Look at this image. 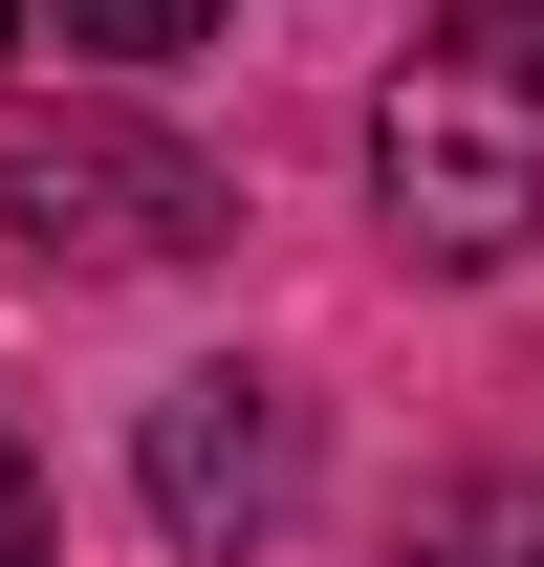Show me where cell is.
Returning a JSON list of instances; mask_svg holds the SVG:
<instances>
[{"instance_id":"8992f818","label":"cell","mask_w":544,"mask_h":567,"mask_svg":"<svg viewBox=\"0 0 544 567\" xmlns=\"http://www.w3.org/2000/svg\"><path fill=\"white\" fill-rule=\"evenodd\" d=\"M458 66H479V87H523V110H544V0H458Z\"/></svg>"},{"instance_id":"5b68a950","label":"cell","mask_w":544,"mask_h":567,"mask_svg":"<svg viewBox=\"0 0 544 567\" xmlns=\"http://www.w3.org/2000/svg\"><path fill=\"white\" fill-rule=\"evenodd\" d=\"M414 546H436V567H544V502H523V481H479V502H436Z\"/></svg>"},{"instance_id":"ba28073f","label":"cell","mask_w":544,"mask_h":567,"mask_svg":"<svg viewBox=\"0 0 544 567\" xmlns=\"http://www.w3.org/2000/svg\"><path fill=\"white\" fill-rule=\"evenodd\" d=\"M0 44H22V0H0Z\"/></svg>"},{"instance_id":"277c9868","label":"cell","mask_w":544,"mask_h":567,"mask_svg":"<svg viewBox=\"0 0 544 567\" xmlns=\"http://www.w3.org/2000/svg\"><path fill=\"white\" fill-rule=\"evenodd\" d=\"M22 22H66L87 66H175V44H197L218 0H22Z\"/></svg>"},{"instance_id":"6da1fadb","label":"cell","mask_w":544,"mask_h":567,"mask_svg":"<svg viewBox=\"0 0 544 567\" xmlns=\"http://www.w3.org/2000/svg\"><path fill=\"white\" fill-rule=\"evenodd\" d=\"M370 197H393L414 262H523L544 240V110L479 66H414L393 110H370Z\"/></svg>"},{"instance_id":"3957f363","label":"cell","mask_w":544,"mask_h":567,"mask_svg":"<svg viewBox=\"0 0 544 567\" xmlns=\"http://www.w3.org/2000/svg\"><path fill=\"white\" fill-rule=\"evenodd\" d=\"M283 502H305V393L283 371H175L153 393V524L197 567H240V546H283Z\"/></svg>"},{"instance_id":"52a82bcc","label":"cell","mask_w":544,"mask_h":567,"mask_svg":"<svg viewBox=\"0 0 544 567\" xmlns=\"http://www.w3.org/2000/svg\"><path fill=\"white\" fill-rule=\"evenodd\" d=\"M0 567H44V458L0 436Z\"/></svg>"},{"instance_id":"7a4b0ae2","label":"cell","mask_w":544,"mask_h":567,"mask_svg":"<svg viewBox=\"0 0 544 567\" xmlns=\"http://www.w3.org/2000/svg\"><path fill=\"white\" fill-rule=\"evenodd\" d=\"M0 218H22V262H197L218 240V175L132 110H22L0 132Z\"/></svg>"}]
</instances>
